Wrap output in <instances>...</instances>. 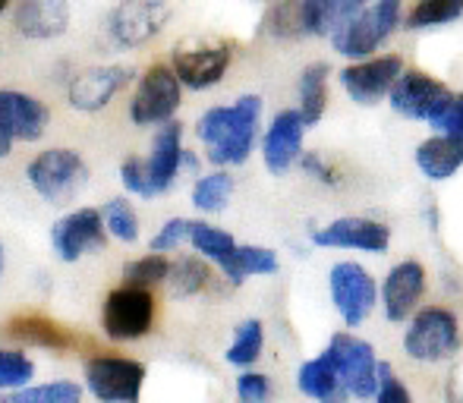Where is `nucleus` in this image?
Wrapping results in <instances>:
<instances>
[{"instance_id":"obj_37","label":"nucleus","mask_w":463,"mask_h":403,"mask_svg":"<svg viewBox=\"0 0 463 403\" xmlns=\"http://www.w3.org/2000/svg\"><path fill=\"white\" fill-rule=\"evenodd\" d=\"M120 183L129 196H139V199H155V183H152V171H148V158H127L120 164Z\"/></svg>"},{"instance_id":"obj_25","label":"nucleus","mask_w":463,"mask_h":403,"mask_svg":"<svg viewBox=\"0 0 463 403\" xmlns=\"http://www.w3.org/2000/svg\"><path fill=\"white\" fill-rule=\"evenodd\" d=\"M328 63H309L303 70V76H299V114H303L306 127H316L325 117V108H328Z\"/></svg>"},{"instance_id":"obj_31","label":"nucleus","mask_w":463,"mask_h":403,"mask_svg":"<svg viewBox=\"0 0 463 403\" xmlns=\"http://www.w3.org/2000/svg\"><path fill=\"white\" fill-rule=\"evenodd\" d=\"M463 16V0H420L407 13V29H435V25L458 23Z\"/></svg>"},{"instance_id":"obj_28","label":"nucleus","mask_w":463,"mask_h":403,"mask_svg":"<svg viewBox=\"0 0 463 403\" xmlns=\"http://www.w3.org/2000/svg\"><path fill=\"white\" fill-rule=\"evenodd\" d=\"M189 243H193V249L199 252L202 258L214 262L218 268H227V262H231L233 252H237V246H240L227 230H221V227H212V224H202V220H195Z\"/></svg>"},{"instance_id":"obj_22","label":"nucleus","mask_w":463,"mask_h":403,"mask_svg":"<svg viewBox=\"0 0 463 403\" xmlns=\"http://www.w3.org/2000/svg\"><path fill=\"white\" fill-rule=\"evenodd\" d=\"M0 108L6 110V120H10L19 142H38L44 136V129H48L51 110L35 95L16 92V89H0Z\"/></svg>"},{"instance_id":"obj_5","label":"nucleus","mask_w":463,"mask_h":403,"mask_svg":"<svg viewBox=\"0 0 463 403\" xmlns=\"http://www.w3.org/2000/svg\"><path fill=\"white\" fill-rule=\"evenodd\" d=\"M155 324V296L148 287H136V284H123V287L110 290L101 309V328L110 341L127 343L139 341L152 331Z\"/></svg>"},{"instance_id":"obj_33","label":"nucleus","mask_w":463,"mask_h":403,"mask_svg":"<svg viewBox=\"0 0 463 403\" xmlns=\"http://www.w3.org/2000/svg\"><path fill=\"white\" fill-rule=\"evenodd\" d=\"M167 275H171V262H167L165 252H148V256L136 258L123 268V284H136V287H158V284H167Z\"/></svg>"},{"instance_id":"obj_21","label":"nucleus","mask_w":463,"mask_h":403,"mask_svg":"<svg viewBox=\"0 0 463 403\" xmlns=\"http://www.w3.org/2000/svg\"><path fill=\"white\" fill-rule=\"evenodd\" d=\"M416 167L422 171V177L432 183H445L463 167V136L451 133H435L426 142H420L416 148Z\"/></svg>"},{"instance_id":"obj_14","label":"nucleus","mask_w":463,"mask_h":403,"mask_svg":"<svg viewBox=\"0 0 463 403\" xmlns=\"http://www.w3.org/2000/svg\"><path fill=\"white\" fill-rule=\"evenodd\" d=\"M233 48L227 42L214 44H180L171 54V67L180 76L186 89L193 92H205V89L218 86L224 73L231 70Z\"/></svg>"},{"instance_id":"obj_45","label":"nucleus","mask_w":463,"mask_h":403,"mask_svg":"<svg viewBox=\"0 0 463 403\" xmlns=\"http://www.w3.org/2000/svg\"><path fill=\"white\" fill-rule=\"evenodd\" d=\"M0 275H4V243H0Z\"/></svg>"},{"instance_id":"obj_39","label":"nucleus","mask_w":463,"mask_h":403,"mask_svg":"<svg viewBox=\"0 0 463 403\" xmlns=\"http://www.w3.org/2000/svg\"><path fill=\"white\" fill-rule=\"evenodd\" d=\"M193 227H195V220H189V218H171L152 237L148 249H155V252H174L177 246H184L186 239L193 237Z\"/></svg>"},{"instance_id":"obj_6","label":"nucleus","mask_w":463,"mask_h":403,"mask_svg":"<svg viewBox=\"0 0 463 403\" xmlns=\"http://www.w3.org/2000/svg\"><path fill=\"white\" fill-rule=\"evenodd\" d=\"M184 98V82L174 73V67L155 63L142 73L136 95L129 101V120L136 127H161V123L174 120Z\"/></svg>"},{"instance_id":"obj_43","label":"nucleus","mask_w":463,"mask_h":403,"mask_svg":"<svg viewBox=\"0 0 463 403\" xmlns=\"http://www.w3.org/2000/svg\"><path fill=\"white\" fill-rule=\"evenodd\" d=\"M299 164H303L306 173H312V177H316L318 183H325V186H337V180H341V177H337L335 167H331L328 161H325L318 152L303 155V158H299Z\"/></svg>"},{"instance_id":"obj_26","label":"nucleus","mask_w":463,"mask_h":403,"mask_svg":"<svg viewBox=\"0 0 463 403\" xmlns=\"http://www.w3.org/2000/svg\"><path fill=\"white\" fill-rule=\"evenodd\" d=\"M280 268L278 262V252L275 249H265V246H237V252H233V258L227 262L224 277L231 284H246L250 277H265V275H275Z\"/></svg>"},{"instance_id":"obj_8","label":"nucleus","mask_w":463,"mask_h":403,"mask_svg":"<svg viewBox=\"0 0 463 403\" xmlns=\"http://www.w3.org/2000/svg\"><path fill=\"white\" fill-rule=\"evenodd\" d=\"M328 290L331 303L347 328H360L378 303L375 277L360 262H337L328 275Z\"/></svg>"},{"instance_id":"obj_10","label":"nucleus","mask_w":463,"mask_h":403,"mask_svg":"<svg viewBox=\"0 0 463 403\" xmlns=\"http://www.w3.org/2000/svg\"><path fill=\"white\" fill-rule=\"evenodd\" d=\"M171 19L167 0H120L108 16V35L117 48H142Z\"/></svg>"},{"instance_id":"obj_38","label":"nucleus","mask_w":463,"mask_h":403,"mask_svg":"<svg viewBox=\"0 0 463 403\" xmlns=\"http://www.w3.org/2000/svg\"><path fill=\"white\" fill-rule=\"evenodd\" d=\"M309 10L312 35H331V29L337 25V19L347 10H354L350 0H303Z\"/></svg>"},{"instance_id":"obj_9","label":"nucleus","mask_w":463,"mask_h":403,"mask_svg":"<svg viewBox=\"0 0 463 403\" xmlns=\"http://www.w3.org/2000/svg\"><path fill=\"white\" fill-rule=\"evenodd\" d=\"M146 385V366L123 356H92L86 362L89 394L104 403H136Z\"/></svg>"},{"instance_id":"obj_1","label":"nucleus","mask_w":463,"mask_h":403,"mask_svg":"<svg viewBox=\"0 0 463 403\" xmlns=\"http://www.w3.org/2000/svg\"><path fill=\"white\" fill-rule=\"evenodd\" d=\"M262 120V98L243 95L231 108H208L195 123V136L205 145V158L214 167H237L252 155Z\"/></svg>"},{"instance_id":"obj_19","label":"nucleus","mask_w":463,"mask_h":403,"mask_svg":"<svg viewBox=\"0 0 463 403\" xmlns=\"http://www.w3.org/2000/svg\"><path fill=\"white\" fill-rule=\"evenodd\" d=\"M13 25L23 38L32 42H48L67 32L70 25V4L67 0H19L13 13Z\"/></svg>"},{"instance_id":"obj_44","label":"nucleus","mask_w":463,"mask_h":403,"mask_svg":"<svg viewBox=\"0 0 463 403\" xmlns=\"http://www.w3.org/2000/svg\"><path fill=\"white\" fill-rule=\"evenodd\" d=\"M13 142H16V133H13L10 120H6V110L0 108V161H4L6 155H10Z\"/></svg>"},{"instance_id":"obj_34","label":"nucleus","mask_w":463,"mask_h":403,"mask_svg":"<svg viewBox=\"0 0 463 403\" xmlns=\"http://www.w3.org/2000/svg\"><path fill=\"white\" fill-rule=\"evenodd\" d=\"M10 403H80L82 388L73 381H51V385H35V388H19V391L6 394Z\"/></svg>"},{"instance_id":"obj_42","label":"nucleus","mask_w":463,"mask_h":403,"mask_svg":"<svg viewBox=\"0 0 463 403\" xmlns=\"http://www.w3.org/2000/svg\"><path fill=\"white\" fill-rule=\"evenodd\" d=\"M429 127L435 129V133H451V136H463V95H454L451 101H448V108L441 110L439 117H435Z\"/></svg>"},{"instance_id":"obj_3","label":"nucleus","mask_w":463,"mask_h":403,"mask_svg":"<svg viewBox=\"0 0 463 403\" xmlns=\"http://www.w3.org/2000/svg\"><path fill=\"white\" fill-rule=\"evenodd\" d=\"M25 180L48 205H70L89 183V167L73 148L38 152L25 167Z\"/></svg>"},{"instance_id":"obj_18","label":"nucleus","mask_w":463,"mask_h":403,"mask_svg":"<svg viewBox=\"0 0 463 403\" xmlns=\"http://www.w3.org/2000/svg\"><path fill=\"white\" fill-rule=\"evenodd\" d=\"M422 294H426V268L413 258L397 262L388 271L382 290H378V303L388 322H410L413 309L420 305Z\"/></svg>"},{"instance_id":"obj_30","label":"nucleus","mask_w":463,"mask_h":403,"mask_svg":"<svg viewBox=\"0 0 463 403\" xmlns=\"http://www.w3.org/2000/svg\"><path fill=\"white\" fill-rule=\"evenodd\" d=\"M208 258H195V256H186V258H177L171 262V275H167V287H171L174 296H195L208 287L212 281V271H208Z\"/></svg>"},{"instance_id":"obj_4","label":"nucleus","mask_w":463,"mask_h":403,"mask_svg":"<svg viewBox=\"0 0 463 403\" xmlns=\"http://www.w3.org/2000/svg\"><path fill=\"white\" fill-rule=\"evenodd\" d=\"M460 347V324L458 315L441 305H429L410 315L403 331V353L416 362H441L454 356Z\"/></svg>"},{"instance_id":"obj_7","label":"nucleus","mask_w":463,"mask_h":403,"mask_svg":"<svg viewBox=\"0 0 463 403\" xmlns=\"http://www.w3.org/2000/svg\"><path fill=\"white\" fill-rule=\"evenodd\" d=\"M328 353L341 375V385L347 398H375L378 391V356L369 341L347 331H337L328 343Z\"/></svg>"},{"instance_id":"obj_40","label":"nucleus","mask_w":463,"mask_h":403,"mask_svg":"<svg viewBox=\"0 0 463 403\" xmlns=\"http://www.w3.org/2000/svg\"><path fill=\"white\" fill-rule=\"evenodd\" d=\"M378 403H410V391L401 385V379L394 375L391 362H378V391H375Z\"/></svg>"},{"instance_id":"obj_36","label":"nucleus","mask_w":463,"mask_h":403,"mask_svg":"<svg viewBox=\"0 0 463 403\" xmlns=\"http://www.w3.org/2000/svg\"><path fill=\"white\" fill-rule=\"evenodd\" d=\"M32 379H35V362L23 350L0 347V394L19 391V388L32 385Z\"/></svg>"},{"instance_id":"obj_13","label":"nucleus","mask_w":463,"mask_h":403,"mask_svg":"<svg viewBox=\"0 0 463 403\" xmlns=\"http://www.w3.org/2000/svg\"><path fill=\"white\" fill-rule=\"evenodd\" d=\"M403 73V61L397 54H382V57H363V61H354L350 67H344L337 73L344 92L350 95L356 104H372L384 101L394 89L397 76Z\"/></svg>"},{"instance_id":"obj_35","label":"nucleus","mask_w":463,"mask_h":403,"mask_svg":"<svg viewBox=\"0 0 463 403\" xmlns=\"http://www.w3.org/2000/svg\"><path fill=\"white\" fill-rule=\"evenodd\" d=\"M101 218L114 239H120V243H136L139 239V214L127 199H110L101 208Z\"/></svg>"},{"instance_id":"obj_29","label":"nucleus","mask_w":463,"mask_h":403,"mask_svg":"<svg viewBox=\"0 0 463 403\" xmlns=\"http://www.w3.org/2000/svg\"><path fill=\"white\" fill-rule=\"evenodd\" d=\"M262 347H265V324L259 322V318H246V322H240L237 331H233V341H231V347H227L224 360L231 362V366L246 369L262 356Z\"/></svg>"},{"instance_id":"obj_24","label":"nucleus","mask_w":463,"mask_h":403,"mask_svg":"<svg viewBox=\"0 0 463 403\" xmlns=\"http://www.w3.org/2000/svg\"><path fill=\"white\" fill-rule=\"evenodd\" d=\"M262 32L271 38H280V42L312 35L309 10H306L303 0H275L262 16Z\"/></svg>"},{"instance_id":"obj_47","label":"nucleus","mask_w":463,"mask_h":403,"mask_svg":"<svg viewBox=\"0 0 463 403\" xmlns=\"http://www.w3.org/2000/svg\"><path fill=\"white\" fill-rule=\"evenodd\" d=\"M350 4H354V6H363V4H369V0H350Z\"/></svg>"},{"instance_id":"obj_11","label":"nucleus","mask_w":463,"mask_h":403,"mask_svg":"<svg viewBox=\"0 0 463 403\" xmlns=\"http://www.w3.org/2000/svg\"><path fill=\"white\" fill-rule=\"evenodd\" d=\"M451 89L445 82H439L435 76L422 73V70H403L397 76L394 89L388 95V104L407 120H426L432 123L441 110L451 101Z\"/></svg>"},{"instance_id":"obj_32","label":"nucleus","mask_w":463,"mask_h":403,"mask_svg":"<svg viewBox=\"0 0 463 403\" xmlns=\"http://www.w3.org/2000/svg\"><path fill=\"white\" fill-rule=\"evenodd\" d=\"M10 334L25 343H35V347H48V350L67 347V334L54 322H48V318H35V315L16 318V322H10Z\"/></svg>"},{"instance_id":"obj_2","label":"nucleus","mask_w":463,"mask_h":403,"mask_svg":"<svg viewBox=\"0 0 463 403\" xmlns=\"http://www.w3.org/2000/svg\"><path fill=\"white\" fill-rule=\"evenodd\" d=\"M401 10L403 0H369L363 6H354L331 29V44L337 54L350 57V61L372 57L401 25Z\"/></svg>"},{"instance_id":"obj_17","label":"nucleus","mask_w":463,"mask_h":403,"mask_svg":"<svg viewBox=\"0 0 463 403\" xmlns=\"http://www.w3.org/2000/svg\"><path fill=\"white\" fill-rule=\"evenodd\" d=\"M303 136H306V120L299 114V108L280 110L262 136V161L269 167V173L284 177L303 158Z\"/></svg>"},{"instance_id":"obj_23","label":"nucleus","mask_w":463,"mask_h":403,"mask_svg":"<svg viewBox=\"0 0 463 403\" xmlns=\"http://www.w3.org/2000/svg\"><path fill=\"white\" fill-rule=\"evenodd\" d=\"M297 385H299V391H303L306 398H312V400L347 398V391H344V385H341V375H337V366H335V360H331L328 350H325V353H318L316 360H309V362H303V366H299Z\"/></svg>"},{"instance_id":"obj_41","label":"nucleus","mask_w":463,"mask_h":403,"mask_svg":"<svg viewBox=\"0 0 463 403\" xmlns=\"http://www.w3.org/2000/svg\"><path fill=\"white\" fill-rule=\"evenodd\" d=\"M237 398L243 403H262L271 398V381L262 372H243L237 379Z\"/></svg>"},{"instance_id":"obj_12","label":"nucleus","mask_w":463,"mask_h":403,"mask_svg":"<svg viewBox=\"0 0 463 403\" xmlns=\"http://www.w3.org/2000/svg\"><path fill=\"white\" fill-rule=\"evenodd\" d=\"M108 237L110 233L98 208H76L51 227V246L61 262H80L82 256H92L108 246Z\"/></svg>"},{"instance_id":"obj_15","label":"nucleus","mask_w":463,"mask_h":403,"mask_svg":"<svg viewBox=\"0 0 463 403\" xmlns=\"http://www.w3.org/2000/svg\"><path fill=\"white\" fill-rule=\"evenodd\" d=\"M133 70L120 67V63H108V67H89L82 73L73 76L67 89L70 108L82 110V114H98L110 104L114 95H120L123 89L133 82Z\"/></svg>"},{"instance_id":"obj_46","label":"nucleus","mask_w":463,"mask_h":403,"mask_svg":"<svg viewBox=\"0 0 463 403\" xmlns=\"http://www.w3.org/2000/svg\"><path fill=\"white\" fill-rule=\"evenodd\" d=\"M10 6V0H0V16H4V10Z\"/></svg>"},{"instance_id":"obj_20","label":"nucleus","mask_w":463,"mask_h":403,"mask_svg":"<svg viewBox=\"0 0 463 403\" xmlns=\"http://www.w3.org/2000/svg\"><path fill=\"white\" fill-rule=\"evenodd\" d=\"M184 127L177 120H167L158 127L152 142V155H148V171H152L155 192H167L174 186V180L184 171Z\"/></svg>"},{"instance_id":"obj_27","label":"nucleus","mask_w":463,"mask_h":403,"mask_svg":"<svg viewBox=\"0 0 463 403\" xmlns=\"http://www.w3.org/2000/svg\"><path fill=\"white\" fill-rule=\"evenodd\" d=\"M233 190H237L233 177L224 171V167H218V171H212V173H205V177L195 180L193 205L199 208V211H205V214H218V211H224V208H227Z\"/></svg>"},{"instance_id":"obj_16","label":"nucleus","mask_w":463,"mask_h":403,"mask_svg":"<svg viewBox=\"0 0 463 403\" xmlns=\"http://www.w3.org/2000/svg\"><path fill=\"white\" fill-rule=\"evenodd\" d=\"M312 243L322 249H356V252H384L391 246V227L372 218H337L312 233Z\"/></svg>"}]
</instances>
